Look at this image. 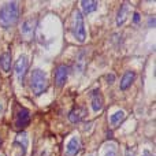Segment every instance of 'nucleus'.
<instances>
[{"mask_svg": "<svg viewBox=\"0 0 156 156\" xmlns=\"http://www.w3.org/2000/svg\"><path fill=\"white\" fill-rule=\"evenodd\" d=\"M125 119V111H116L115 114H112L111 115V118H110V121H111V123L115 126V125H119L122 121Z\"/></svg>", "mask_w": 156, "mask_h": 156, "instance_id": "16", "label": "nucleus"}, {"mask_svg": "<svg viewBox=\"0 0 156 156\" xmlns=\"http://www.w3.org/2000/svg\"><path fill=\"white\" fill-rule=\"evenodd\" d=\"M2 112H3V105L0 104V115H2Z\"/></svg>", "mask_w": 156, "mask_h": 156, "instance_id": "23", "label": "nucleus"}, {"mask_svg": "<svg viewBox=\"0 0 156 156\" xmlns=\"http://www.w3.org/2000/svg\"><path fill=\"white\" fill-rule=\"evenodd\" d=\"M141 156H154V154H151L149 151H144V152H143V155H141Z\"/></svg>", "mask_w": 156, "mask_h": 156, "instance_id": "22", "label": "nucleus"}, {"mask_svg": "<svg viewBox=\"0 0 156 156\" xmlns=\"http://www.w3.org/2000/svg\"><path fill=\"white\" fill-rule=\"evenodd\" d=\"M148 23H149V26H154V25H155V18H154V16L148 19Z\"/></svg>", "mask_w": 156, "mask_h": 156, "instance_id": "21", "label": "nucleus"}, {"mask_svg": "<svg viewBox=\"0 0 156 156\" xmlns=\"http://www.w3.org/2000/svg\"><path fill=\"white\" fill-rule=\"evenodd\" d=\"M129 12H130L129 4H127V3H123L121 10H119V12H118V16H116V25H118V26H122V25L126 22L127 16H129Z\"/></svg>", "mask_w": 156, "mask_h": 156, "instance_id": "9", "label": "nucleus"}, {"mask_svg": "<svg viewBox=\"0 0 156 156\" xmlns=\"http://www.w3.org/2000/svg\"><path fill=\"white\" fill-rule=\"evenodd\" d=\"M11 52H4V54L0 55V67L4 73H8L11 70Z\"/></svg>", "mask_w": 156, "mask_h": 156, "instance_id": "12", "label": "nucleus"}, {"mask_svg": "<svg viewBox=\"0 0 156 156\" xmlns=\"http://www.w3.org/2000/svg\"><path fill=\"white\" fill-rule=\"evenodd\" d=\"M126 156H136V149L134 148H127L126 149Z\"/></svg>", "mask_w": 156, "mask_h": 156, "instance_id": "17", "label": "nucleus"}, {"mask_svg": "<svg viewBox=\"0 0 156 156\" xmlns=\"http://www.w3.org/2000/svg\"><path fill=\"white\" fill-rule=\"evenodd\" d=\"M81 148V141L78 137H71L70 141L66 145V155L67 156H76Z\"/></svg>", "mask_w": 156, "mask_h": 156, "instance_id": "7", "label": "nucleus"}, {"mask_svg": "<svg viewBox=\"0 0 156 156\" xmlns=\"http://www.w3.org/2000/svg\"><path fill=\"white\" fill-rule=\"evenodd\" d=\"M27 56L26 55H21L18 58V60L15 62V76L18 78V82L23 83V80H25V76H26V71H27Z\"/></svg>", "mask_w": 156, "mask_h": 156, "instance_id": "4", "label": "nucleus"}, {"mask_svg": "<svg viewBox=\"0 0 156 156\" xmlns=\"http://www.w3.org/2000/svg\"><path fill=\"white\" fill-rule=\"evenodd\" d=\"M97 4H99V3L94 2V0H82V2H81V7H82L85 14H90V12H93V11H96Z\"/></svg>", "mask_w": 156, "mask_h": 156, "instance_id": "13", "label": "nucleus"}, {"mask_svg": "<svg viewBox=\"0 0 156 156\" xmlns=\"http://www.w3.org/2000/svg\"><path fill=\"white\" fill-rule=\"evenodd\" d=\"M114 80H115V76H114V74H108L107 76V82L108 83H112Z\"/></svg>", "mask_w": 156, "mask_h": 156, "instance_id": "18", "label": "nucleus"}, {"mask_svg": "<svg viewBox=\"0 0 156 156\" xmlns=\"http://www.w3.org/2000/svg\"><path fill=\"white\" fill-rule=\"evenodd\" d=\"M92 108H93L94 112H97L103 108V97L99 89L92 92Z\"/></svg>", "mask_w": 156, "mask_h": 156, "instance_id": "11", "label": "nucleus"}, {"mask_svg": "<svg viewBox=\"0 0 156 156\" xmlns=\"http://www.w3.org/2000/svg\"><path fill=\"white\" fill-rule=\"evenodd\" d=\"M47 86H48V80H47V74L40 69H36L32 71L30 76V88H32L33 93L36 96L41 94L43 92H45Z\"/></svg>", "mask_w": 156, "mask_h": 156, "instance_id": "2", "label": "nucleus"}, {"mask_svg": "<svg viewBox=\"0 0 156 156\" xmlns=\"http://www.w3.org/2000/svg\"><path fill=\"white\" fill-rule=\"evenodd\" d=\"M15 144H21L22 147V156H25V154H26V149H27V134L25 132L19 133L18 137H16L15 140Z\"/></svg>", "mask_w": 156, "mask_h": 156, "instance_id": "14", "label": "nucleus"}, {"mask_svg": "<svg viewBox=\"0 0 156 156\" xmlns=\"http://www.w3.org/2000/svg\"><path fill=\"white\" fill-rule=\"evenodd\" d=\"M19 18V7L18 3L10 2L5 3L2 8H0V26L3 27H11L12 25L16 23Z\"/></svg>", "mask_w": 156, "mask_h": 156, "instance_id": "1", "label": "nucleus"}, {"mask_svg": "<svg viewBox=\"0 0 156 156\" xmlns=\"http://www.w3.org/2000/svg\"><path fill=\"white\" fill-rule=\"evenodd\" d=\"M133 21H134L136 23H137V22L140 21V14H138V12H134V16H133Z\"/></svg>", "mask_w": 156, "mask_h": 156, "instance_id": "19", "label": "nucleus"}, {"mask_svg": "<svg viewBox=\"0 0 156 156\" xmlns=\"http://www.w3.org/2000/svg\"><path fill=\"white\" fill-rule=\"evenodd\" d=\"M116 155V151L115 149H111V151H108L107 154H105V156H115Z\"/></svg>", "mask_w": 156, "mask_h": 156, "instance_id": "20", "label": "nucleus"}, {"mask_svg": "<svg viewBox=\"0 0 156 156\" xmlns=\"http://www.w3.org/2000/svg\"><path fill=\"white\" fill-rule=\"evenodd\" d=\"M34 22L36 21L29 19V21H26L23 23V26H22V33H23L26 37H30V36L33 34V30H34Z\"/></svg>", "mask_w": 156, "mask_h": 156, "instance_id": "15", "label": "nucleus"}, {"mask_svg": "<svg viewBox=\"0 0 156 156\" xmlns=\"http://www.w3.org/2000/svg\"><path fill=\"white\" fill-rule=\"evenodd\" d=\"M67 76H69L67 66H65V65L58 66L56 70H55V83H56V86L62 88V86L65 85L66 80H67Z\"/></svg>", "mask_w": 156, "mask_h": 156, "instance_id": "6", "label": "nucleus"}, {"mask_svg": "<svg viewBox=\"0 0 156 156\" xmlns=\"http://www.w3.org/2000/svg\"><path fill=\"white\" fill-rule=\"evenodd\" d=\"M29 121H30L29 110H26V108H21V110L16 112V115H15L14 125H15L16 129H23L25 126H27V125H29Z\"/></svg>", "mask_w": 156, "mask_h": 156, "instance_id": "5", "label": "nucleus"}, {"mask_svg": "<svg viewBox=\"0 0 156 156\" xmlns=\"http://www.w3.org/2000/svg\"><path fill=\"white\" fill-rule=\"evenodd\" d=\"M134 78H136V74L133 73V71H126V73L123 74V77H122L121 83H119V88H121V90H126L127 88H130V85L133 83Z\"/></svg>", "mask_w": 156, "mask_h": 156, "instance_id": "10", "label": "nucleus"}, {"mask_svg": "<svg viewBox=\"0 0 156 156\" xmlns=\"http://www.w3.org/2000/svg\"><path fill=\"white\" fill-rule=\"evenodd\" d=\"M85 115H86V108L85 107H76L74 110L70 111V114H69V119H70V122H73V123H77V122H80Z\"/></svg>", "mask_w": 156, "mask_h": 156, "instance_id": "8", "label": "nucleus"}, {"mask_svg": "<svg viewBox=\"0 0 156 156\" xmlns=\"http://www.w3.org/2000/svg\"><path fill=\"white\" fill-rule=\"evenodd\" d=\"M73 34L80 43H83L86 37L85 26H83V16L80 11L74 12V22H73Z\"/></svg>", "mask_w": 156, "mask_h": 156, "instance_id": "3", "label": "nucleus"}]
</instances>
